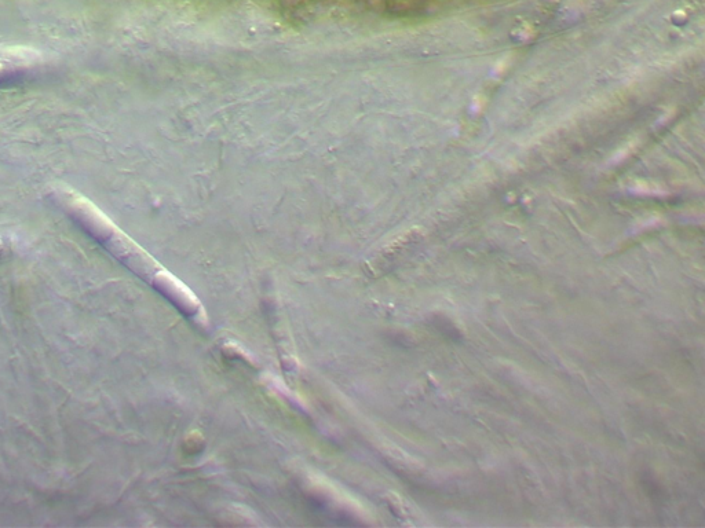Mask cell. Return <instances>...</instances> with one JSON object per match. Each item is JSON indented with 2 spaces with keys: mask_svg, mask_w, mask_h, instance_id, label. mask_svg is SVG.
<instances>
[{
  "mask_svg": "<svg viewBox=\"0 0 705 528\" xmlns=\"http://www.w3.org/2000/svg\"><path fill=\"white\" fill-rule=\"evenodd\" d=\"M51 203L60 208L69 219L80 227L87 236L107 249L124 266L140 275L162 292L167 299L184 310L186 314L195 315L200 311V304L195 296L185 291L170 274L166 273L133 240H130L97 205L89 198L65 185H53L47 189Z\"/></svg>",
  "mask_w": 705,
  "mask_h": 528,
  "instance_id": "cell-1",
  "label": "cell"
}]
</instances>
